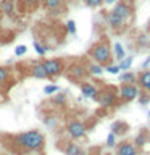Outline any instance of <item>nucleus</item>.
<instances>
[{"label":"nucleus","mask_w":150,"mask_h":155,"mask_svg":"<svg viewBox=\"0 0 150 155\" xmlns=\"http://www.w3.org/2000/svg\"><path fill=\"white\" fill-rule=\"evenodd\" d=\"M44 145H45V137L37 129L11 136V150L18 155H23L26 152H39L44 149Z\"/></svg>","instance_id":"nucleus-1"},{"label":"nucleus","mask_w":150,"mask_h":155,"mask_svg":"<svg viewBox=\"0 0 150 155\" xmlns=\"http://www.w3.org/2000/svg\"><path fill=\"white\" fill-rule=\"evenodd\" d=\"M89 57L99 65H111L113 60V53H111L110 42L106 39H100L99 42H95L94 45L89 48Z\"/></svg>","instance_id":"nucleus-2"},{"label":"nucleus","mask_w":150,"mask_h":155,"mask_svg":"<svg viewBox=\"0 0 150 155\" xmlns=\"http://www.w3.org/2000/svg\"><path fill=\"white\" fill-rule=\"evenodd\" d=\"M65 73H66L68 79L79 82L89 76V63H86L82 60H74L68 66H65Z\"/></svg>","instance_id":"nucleus-3"},{"label":"nucleus","mask_w":150,"mask_h":155,"mask_svg":"<svg viewBox=\"0 0 150 155\" xmlns=\"http://www.w3.org/2000/svg\"><path fill=\"white\" fill-rule=\"evenodd\" d=\"M97 102L100 104V107H115L118 105V100H119V95L116 92L115 87H105V89H99V95H97Z\"/></svg>","instance_id":"nucleus-4"},{"label":"nucleus","mask_w":150,"mask_h":155,"mask_svg":"<svg viewBox=\"0 0 150 155\" xmlns=\"http://www.w3.org/2000/svg\"><path fill=\"white\" fill-rule=\"evenodd\" d=\"M44 68L47 71L48 79H55L57 76H60L65 73V66L66 63L63 58H48V60H44Z\"/></svg>","instance_id":"nucleus-5"},{"label":"nucleus","mask_w":150,"mask_h":155,"mask_svg":"<svg viewBox=\"0 0 150 155\" xmlns=\"http://www.w3.org/2000/svg\"><path fill=\"white\" fill-rule=\"evenodd\" d=\"M140 91L137 84H129V82H121V87L118 89V95H119V100L123 102H132L139 97Z\"/></svg>","instance_id":"nucleus-6"},{"label":"nucleus","mask_w":150,"mask_h":155,"mask_svg":"<svg viewBox=\"0 0 150 155\" xmlns=\"http://www.w3.org/2000/svg\"><path fill=\"white\" fill-rule=\"evenodd\" d=\"M66 131H68V134H70L71 139L77 140V139H82V137L86 136L87 128H86V124L82 123V121H79V120H73V121H70V123H68Z\"/></svg>","instance_id":"nucleus-7"},{"label":"nucleus","mask_w":150,"mask_h":155,"mask_svg":"<svg viewBox=\"0 0 150 155\" xmlns=\"http://www.w3.org/2000/svg\"><path fill=\"white\" fill-rule=\"evenodd\" d=\"M113 12L128 23V19L132 16V13H134V8H132V3H128V2H124V0H119V2L115 3Z\"/></svg>","instance_id":"nucleus-8"},{"label":"nucleus","mask_w":150,"mask_h":155,"mask_svg":"<svg viewBox=\"0 0 150 155\" xmlns=\"http://www.w3.org/2000/svg\"><path fill=\"white\" fill-rule=\"evenodd\" d=\"M105 18H106V23H108V26L113 29V31H123V29L126 28V21H124L123 18H119L118 15L113 12V10L106 13Z\"/></svg>","instance_id":"nucleus-9"},{"label":"nucleus","mask_w":150,"mask_h":155,"mask_svg":"<svg viewBox=\"0 0 150 155\" xmlns=\"http://www.w3.org/2000/svg\"><path fill=\"white\" fill-rule=\"evenodd\" d=\"M28 73L34 78V79H48L47 71H45V68H44V63L42 61H34Z\"/></svg>","instance_id":"nucleus-10"},{"label":"nucleus","mask_w":150,"mask_h":155,"mask_svg":"<svg viewBox=\"0 0 150 155\" xmlns=\"http://www.w3.org/2000/svg\"><path fill=\"white\" fill-rule=\"evenodd\" d=\"M81 92L86 99H94L95 100L97 95H99V87L90 84V82H81Z\"/></svg>","instance_id":"nucleus-11"},{"label":"nucleus","mask_w":150,"mask_h":155,"mask_svg":"<svg viewBox=\"0 0 150 155\" xmlns=\"http://www.w3.org/2000/svg\"><path fill=\"white\" fill-rule=\"evenodd\" d=\"M137 84L144 89V92L150 94V68L147 70H142L137 76Z\"/></svg>","instance_id":"nucleus-12"},{"label":"nucleus","mask_w":150,"mask_h":155,"mask_svg":"<svg viewBox=\"0 0 150 155\" xmlns=\"http://www.w3.org/2000/svg\"><path fill=\"white\" fill-rule=\"evenodd\" d=\"M137 149H135L134 144L131 142H121L116 145V155H131V153H135Z\"/></svg>","instance_id":"nucleus-13"},{"label":"nucleus","mask_w":150,"mask_h":155,"mask_svg":"<svg viewBox=\"0 0 150 155\" xmlns=\"http://www.w3.org/2000/svg\"><path fill=\"white\" fill-rule=\"evenodd\" d=\"M0 12L7 16H13L15 13V0H2L0 2Z\"/></svg>","instance_id":"nucleus-14"},{"label":"nucleus","mask_w":150,"mask_h":155,"mask_svg":"<svg viewBox=\"0 0 150 155\" xmlns=\"http://www.w3.org/2000/svg\"><path fill=\"white\" fill-rule=\"evenodd\" d=\"M63 152L66 155H84V150H82L76 142H68L65 147H63Z\"/></svg>","instance_id":"nucleus-15"},{"label":"nucleus","mask_w":150,"mask_h":155,"mask_svg":"<svg viewBox=\"0 0 150 155\" xmlns=\"http://www.w3.org/2000/svg\"><path fill=\"white\" fill-rule=\"evenodd\" d=\"M63 2H65V0H42V5L45 10L52 12V10H60Z\"/></svg>","instance_id":"nucleus-16"},{"label":"nucleus","mask_w":150,"mask_h":155,"mask_svg":"<svg viewBox=\"0 0 150 155\" xmlns=\"http://www.w3.org/2000/svg\"><path fill=\"white\" fill-rule=\"evenodd\" d=\"M129 126L124 123V121H115L113 124H111V133H115L116 136L118 134H124L126 131H128Z\"/></svg>","instance_id":"nucleus-17"},{"label":"nucleus","mask_w":150,"mask_h":155,"mask_svg":"<svg viewBox=\"0 0 150 155\" xmlns=\"http://www.w3.org/2000/svg\"><path fill=\"white\" fill-rule=\"evenodd\" d=\"M119 81L121 82H129V84H135V82H137V76L131 71H124V73H121Z\"/></svg>","instance_id":"nucleus-18"},{"label":"nucleus","mask_w":150,"mask_h":155,"mask_svg":"<svg viewBox=\"0 0 150 155\" xmlns=\"http://www.w3.org/2000/svg\"><path fill=\"white\" fill-rule=\"evenodd\" d=\"M113 55H115V58L116 60H123V58L126 57V52H124V47L121 45L119 42H115V45H113Z\"/></svg>","instance_id":"nucleus-19"},{"label":"nucleus","mask_w":150,"mask_h":155,"mask_svg":"<svg viewBox=\"0 0 150 155\" xmlns=\"http://www.w3.org/2000/svg\"><path fill=\"white\" fill-rule=\"evenodd\" d=\"M132 61H134V57L132 55H126L123 60L119 61V70L121 71H128L129 68H131V65H132Z\"/></svg>","instance_id":"nucleus-20"},{"label":"nucleus","mask_w":150,"mask_h":155,"mask_svg":"<svg viewBox=\"0 0 150 155\" xmlns=\"http://www.w3.org/2000/svg\"><path fill=\"white\" fill-rule=\"evenodd\" d=\"M103 73V66L99 63H89V74L90 76H100Z\"/></svg>","instance_id":"nucleus-21"},{"label":"nucleus","mask_w":150,"mask_h":155,"mask_svg":"<svg viewBox=\"0 0 150 155\" xmlns=\"http://www.w3.org/2000/svg\"><path fill=\"white\" fill-rule=\"evenodd\" d=\"M32 45H34V50H36V53H37L39 57H44V55L47 53V48H45V45H44V44H41L39 41H34Z\"/></svg>","instance_id":"nucleus-22"},{"label":"nucleus","mask_w":150,"mask_h":155,"mask_svg":"<svg viewBox=\"0 0 150 155\" xmlns=\"http://www.w3.org/2000/svg\"><path fill=\"white\" fill-rule=\"evenodd\" d=\"M58 91H60V87L57 84H48V86L44 87V94H47V95H55Z\"/></svg>","instance_id":"nucleus-23"},{"label":"nucleus","mask_w":150,"mask_h":155,"mask_svg":"<svg viewBox=\"0 0 150 155\" xmlns=\"http://www.w3.org/2000/svg\"><path fill=\"white\" fill-rule=\"evenodd\" d=\"M10 79V70L7 66H0V82H7Z\"/></svg>","instance_id":"nucleus-24"},{"label":"nucleus","mask_w":150,"mask_h":155,"mask_svg":"<svg viewBox=\"0 0 150 155\" xmlns=\"http://www.w3.org/2000/svg\"><path fill=\"white\" fill-rule=\"evenodd\" d=\"M84 3L90 8H99L103 5V0H84Z\"/></svg>","instance_id":"nucleus-25"},{"label":"nucleus","mask_w":150,"mask_h":155,"mask_svg":"<svg viewBox=\"0 0 150 155\" xmlns=\"http://www.w3.org/2000/svg\"><path fill=\"white\" fill-rule=\"evenodd\" d=\"M66 31L71 34V36H74L76 34V23L73 21V19H68L66 21Z\"/></svg>","instance_id":"nucleus-26"},{"label":"nucleus","mask_w":150,"mask_h":155,"mask_svg":"<svg viewBox=\"0 0 150 155\" xmlns=\"http://www.w3.org/2000/svg\"><path fill=\"white\" fill-rule=\"evenodd\" d=\"M137 100H139V104H140V105L148 104V100H150V94H147V92H140L139 97H137Z\"/></svg>","instance_id":"nucleus-27"},{"label":"nucleus","mask_w":150,"mask_h":155,"mask_svg":"<svg viewBox=\"0 0 150 155\" xmlns=\"http://www.w3.org/2000/svg\"><path fill=\"white\" fill-rule=\"evenodd\" d=\"M137 42H139V47H140V48H144V47L150 45V41H148V39H147V37L144 36V34H140V36H139Z\"/></svg>","instance_id":"nucleus-28"},{"label":"nucleus","mask_w":150,"mask_h":155,"mask_svg":"<svg viewBox=\"0 0 150 155\" xmlns=\"http://www.w3.org/2000/svg\"><path fill=\"white\" fill-rule=\"evenodd\" d=\"M106 145H108V147H115L116 145V134L115 133L108 134V137H106Z\"/></svg>","instance_id":"nucleus-29"},{"label":"nucleus","mask_w":150,"mask_h":155,"mask_svg":"<svg viewBox=\"0 0 150 155\" xmlns=\"http://www.w3.org/2000/svg\"><path fill=\"white\" fill-rule=\"evenodd\" d=\"M26 52H28V47H26V45H18V47H15V55H16V57H23Z\"/></svg>","instance_id":"nucleus-30"},{"label":"nucleus","mask_w":150,"mask_h":155,"mask_svg":"<svg viewBox=\"0 0 150 155\" xmlns=\"http://www.w3.org/2000/svg\"><path fill=\"white\" fill-rule=\"evenodd\" d=\"M106 71L111 73V74H118L121 70H119V65H106Z\"/></svg>","instance_id":"nucleus-31"},{"label":"nucleus","mask_w":150,"mask_h":155,"mask_svg":"<svg viewBox=\"0 0 150 155\" xmlns=\"http://www.w3.org/2000/svg\"><path fill=\"white\" fill-rule=\"evenodd\" d=\"M144 144H145V136L144 134H139L137 137H135V145L140 147V145H144Z\"/></svg>","instance_id":"nucleus-32"},{"label":"nucleus","mask_w":150,"mask_h":155,"mask_svg":"<svg viewBox=\"0 0 150 155\" xmlns=\"http://www.w3.org/2000/svg\"><path fill=\"white\" fill-rule=\"evenodd\" d=\"M66 102V97L63 95V94H58L57 97H55V104H58V105H63Z\"/></svg>","instance_id":"nucleus-33"},{"label":"nucleus","mask_w":150,"mask_h":155,"mask_svg":"<svg viewBox=\"0 0 150 155\" xmlns=\"http://www.w3.org/2000/svg\"><path fill=\"white\" fill-rule=\"evenodd\" d=\"M142 68H144V70H147V68H150V55H148V57L144 60V63H142Z\"/></svg>","instance_id":"nucleus-34"},{"label":"nucleus","mask_w":150,"mask_h":155,"mask_svg":"<svg viewBox=\"0 0 150 155\" xmlns=\"http://www.w3.org/2000/svg\"><path fill=\"white\" fill-rule=\"evenodd\" d=\"M103 3H105V5H115L116 0H103Z\"/></svg>","instance_id":"nucleus-35"},{"label":"nucleus","mask_w":150,"mask_h":155,"mask_svg":"<svg viewBox=\"0 0 150 155\" xmlns=\"http://www.w3.org/2000/svg\"><path fill=\"white\" fill-rule=\"evenodd\" d=\"M124 2H128V3H135L137 0H124Z\"/></svg>","instance_id":"nucleus-36"},{"label":"nucleus","mask_w":150,"mask_h":155,"mask_svg":"<svg viewBox=\"0 0 150 155\" xmlns=\"http://www.w3.org/2000/svg\"><path fill=\"white\" fill-rule=\"evenodd\" d=\"M2 89H3V84H2V82H0V92H2Z\"/></svg>","instance_id":"nucleus-37"},{"label":"nucleus","mask_w":150,"mask_h":155,"mask_svg":"<svg viewBox=\"0 0 150 155\" xmlns=\"http://www.w3.org/2000/svg\"><path fill=\"white\" fill-rule=\"evenodd\" d=\"M131 155H139V153H137V152H135V153H131Z\"/></svg>","instance_id":"nucleus-38"},{"label":"nucleus","mask_w":150,"mask_h":155,"mask_svg":"<svg viewBox=\"0 0 150 155\" xmlns=\"http://www.w3.org/2000/svg\"><path fill=\"white\" fill-rule=\"evenodd\" d=\"M0 24H2V19H0Z\"/></svg>","instance_id":"nucleus-39"},{"label":"nucleus","mask_w":150,"mask_h":155,"mask_svg":"<svg viewBox=\"0 0 150 155\" xmlns=\"http://www.w3.org/2000/svg\"><path fill=\"white\" fill-rule=\"evenodd\" d=\"M148 116H150V111H148Z\"/></svg>","instance_id":"nucleus-40"},{"label":"nucleus","mask_w":150,"mask_h":155,"mask_svg":"<svg viewBox=\"0 0 150 155\" xmlns=\"http://www.w3.org/2000/svg\"><path fill=\"white\" fill-rule=\"evenodd\" d=\"M0 2H2V0H0Z\"/></svg>","instance_id":"nucleus-41"}]
</instances>
